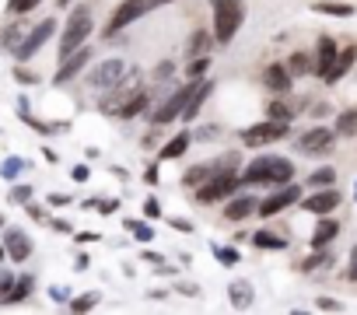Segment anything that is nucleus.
I'll use <instances>...</instances> for the list:
<instances>
[{
	"mask_svg": "<svg viewBox=\"0 0 357 315\" xmlns=\"http://www.w3.org/2000/svg\"><path fill=\"white\" fill-rule=\"evenodd\" d=\"M242 179V186H284L294 179V165L287 162V158H256V162L246 165V172L238 175Z\"/></svg>",
	"mask_w": 357,
	"mask_h": 315,
	"instance_id": "1",
	"label": "nucleus"
},
{
	"mask_svg": "<svg viewBox=\"0 0 357 315\" xmlns=\"http://www.w3.org/2000/svg\"><path fill=\"white\" fill-rule=\"evenodd\" d=\"M211 8H214V28H211L214 42L228 46L238 36L242 21H246V4H242V0H211Z\"/></svg>",
	"mask_w": 357,
	"mask_h": 315,
	"instance_id": "2",
	"label": "nucleus"
},
{
	"mask_svg": "<svg viewBox=\"0 0 357 315\" xmlns=\"http://www.w3.org/2000/svg\"><path fill=\"white\" fill-rule=\"evenodd\" d=\"M92 32H95V18H92V11H88V8H74L70 18H67L64 36H60V49H56V56L64 60V56H70L74 49H81L88 39H92Z\"/></svg>",
	"mask_w": 357,
	"mask_h": 315,
	"instance_id": "3",
	"label": "nucleus"
},
{
	"mask_svg": "<svg viewBox=\"0 0 357 315\" xmlns=\"http://www.w3.org/2000/svg\"><path fill=\"white\" fill-rule=\"evenodd\" d=\"M242 189V179L235 172H217L214 179H207L203 186H196V200L200 203H224L228 197H235Z\"/></svg>",
	"mask_w": 357,
	"mask_h": 315,
	"instance_id": "4",
	"label": "nucleus"
},
{
	"mask_svg": "<svg viewBox=\"0 0 357 315\" xmlns=\"http://www.w3.org/2000/svg\"><path fill=\"white\" fill-rule=\"evenodd\" d=\"M144 14H147V0H123V4H116V11H112L109 21L102 25V39L119 36V32L130 28L133 21H140Z\"/></svg>",
	"mask_w": 357,
	"mask_h": 315,
	"instance_id": "5",
	"label": "nucleus"
},
{
	"mask_svg": "<svg viewBox=\"0 0 357 315\" xmlns=\"http://www.w3.org/2000/svg\"><path fill=\"white\" fill-rule=\"evenodd\" d=\"M291 134V126L280 123V119H266V123H256V126H246L242 130V144L246 147H266V144H277Z\"/></svg>",
	"mask_w": 357,
	"mask_h": 315,
	"instance_id": "6",
	"label": "nucleus"
},
{
	"mask_svg": "<svg viewBox=\"0 0 357 315\" xmlns=\"http://www.w3.org/2000/svg\"><path fill=\"white\" fill-rule=\"evenodd\" d=\"M53 32H56V21H53V18H42L32 32H28V36H21V42L14 46V60H18V63L32 60V56L53 39Z\"/></svg>",
	"mask_w": 357,
	"mask_h": 315,
	"instance_id": "7",
	"label": "nucleus"
},
{
	"mask_svg": "<svg viewBox=\"0 0 357 315\" xmlns=\"http://www.w3.org/2000/svg\"><path fill=\"white\" fill-rule=\"evenodd\" d=\"M203 81V77H200ZM200 81H189L186 88H178L175 94H172V99H165L155 112H151V123H155V130H161V126H168L172 119H178V116H183V109H186V102H189V94L196 91V84Z\"/></svg>",
	"mask_w": 357,
	"mask_h": 315,
	"instance_id": "8",
	"label": "nucleus"
},
{
	"mask_svg": "<svg viewBox=\"0 0 357 315\" xmlns=\"http://www.w3.org/2000/svg\"><path fill=\"white\" fill-rule=\"evenodd\" d=\"M298 200H302V189H298L294 182H284V186L277 189L274 197H266V200H263V203L256 207V214H259V217H277L280 210L294 207Z\"/></svg>",
	"mask_w": 357,
	"mask_h": 315,
	"instance_id": "9",
	"label": "nucleus"
},
{
	"mask_svg": "<svg viewBox=\"0 0 357 315\" xmlns=\"http://www.w3.org/2000/svg\"><path fill=\"white\" fill-rule=\"evenodd\" d=\"M123 74H127V63L123 60H105V63H98V67L92 71V74H88V84H92V88H116L119 81H123Z\"/></svg>",
	"mask_w": 357,
	"mask_h": 315,
	"instance_id": "10",
	"label": "nucleus"
},
{
	"mask_svg": "<svg viewBox=\"0 0 357 315\" xmlns=\"http://www.w3.org/2000/svg\"><path fill=\"white\" fill-rule=\"evenodd\" d=\"M336 140V130H330V126H312L308 134L298 137V151H305V154H326L333 147Z\"/></svg>",
	"mask_w": 357,
	"mask_h": 315,
	"instance_id": "11",
	"label": "nucleus"
},
{
	"mask_svg": "<svg viewBox=\"0 0 357 315\" xmlns=\"http://www.w3.org/2000/svg\"><path fill=\"white\" fill-rule=\"evenodd\" d=\"M88 60H92V49H88V46H81V49H74L70 56H64V60H60V71L53 74V81L56 84H67V81H74L84 67H88Z\"/></svg>",
	"mask_w": 357,
	"mask_h": 315,
	"instance_id": "12",
	"label": "nucleus"
},
{
	"mask_svg": "<svg viewBox=\"0 0 357 315\" xmlns=\"http://www.w3.org/2000/svg\"><path fill=\"white\" fill-rule=\"evenodd\" d=\"M340 200H343V197L336 193V189H330V186H322V189H319V193H312V197H305V200H302V207H305L308 214H319V217H322V214H330V210H336V207H340Z\"/></svg>",
	"mask_w": 357,
	"mask_h": 315,
	"instance_id": "13",
	"label": "nucleus"
},
{
	"mask_svg": "<svg viewBox=\"0 0 357 315\" xmlns=\"http://www.w3.org/2000/svg\"><path fill=\"white\" fill-rule=\"evenodd\" d=\"M4 252H8V260L25 263L28 256H32V238H28L21 228H11V231H8V238H4Z\"/></svg>",
	"mask_w": 357,
	"mask_h": 315,
	"instance_id": "14",
	"label": "nucleus"
},
{
	"mask_svg": "<svg viewBox=\"0 0 357 315\" xmlns=\"http://www.w3.org/2000/svg\"><path fill=\"white\" fill-rule=\"evenodd\" d=\"M291 81H294V74L287 71V63H270V67L263 71V84L270 88L274 94H287L291 91Z\"/></svg>",
	"mask_w": 357,
	"mask_h": 315,
	"instance_id": "15",
	"label": "nucleus"
},
{
	"mask_svg": "<svg viewBox=\"0 0 357 315\" xmlns=\"http://www.w3.org/2000/svg\"><path fill=\"white\" fill-rule=\"evenodd\" d=\"M256 207H259V200L256 197H228V203H224V220H231V225H238V220H246V217H252L256 214Z\"/></svg>",
	"mask_w": 357,
	"mask_h": 315,
	"instance_id": "16",
	"label": "nucleus"
},
{
	"mask_svg": "<svg viewBox=\"0 0 357 315\" xmlns=\"http://www.w3.org/2000/svg\"><path fill=\"white\" fill-rule=\"evenodd\" d=\"M189 144H193V134H189V130H178L172 140H165V144H161L158 162H175V158H183V154L189 151Z\"/></svg>",
	"mask_w": 357,
	"mask_h": 315,
	"instance_id": "17",
	"label": "nucleus"
},
{
	"mask_svg": "<svg viewBox=\"0 0 357 315\" xmlns=\"http://www.w3.org/2000/svg\"><path fill=\"white\" fill-rule=\"evenodd\" d=\"M228 298H231V308H252L256 301V288H252V280H231V288H228Z\"/></svg>",
	"mask_w": 357,
	"mask_h": 315,
	"instance_id": "18",
	"label": "nucleus"
},
{
	"mask_svg": "<svg viewBox=\"0 0 357 315\" xmlns=\"http://www.w3.org/2000/svg\"><path fill=\"white\" fill-rule=\"evenodd\" d=\"M354 60H357V46L340 49V53H336V60H333V67H330V74H326L322 81H326V84H336V81H340L350 67H354Z\"/></svg>",
	"mask_w": 357,
	"mask_h": 315,
	"instance_id": "19",
	"label": "nucleus"
},
{
	"mask_svg": "<svg viewBox=\"0 0 357 315\" xmlns=\"http://www.w3.org/2000/svg\"><path fill=\"white\" fill-rule=\"evenodd\" d=\"M336 53H340V49H336V42H333L330 36H322V39H319V53H315V74H319V77L330 74Z\"/></svg>",
	"mask_w": 357,
	"mask_h": 315,
	"instance_id": "20",
	"label": "nucleus"
},
{
	"mask_svg": "<svg viewBox=\"0 0 357 315\" xmlns=\"http://www.w3.org/2000/svg\"><path fill=\"white\" fill-rule=\"evenodd\" d=\"M211 91H214V81H200V84H196V91L189 94V102H186V109H183V119H186V123L196 119V112L203 109V102L211 99Z\"/></svg>",
	"mask_w": 357,
	"mask_h": 315,
	"instance_id": "21",
	"label": "nucleus"
},
{
	"mask_svg": "<svg viewBox=\"0 0 357 315\" xmlns=\"http://www.w3.org/2000/svg\"><path fill=\"white\" fill-rule=\"evenodd\" d=\"M147 105H151V99H147V91L144 88H137L130 99L116 109V119H133V116H140V112H147Z\"/></svg>",
	"mask_w": 357,
	"mask_h": 315,
	"instance_id": "22",
	"label": "nucleus"
},
{
	"mask_svg": "<svg viewBox=\"0 0 357 315\" xmlns=\"http://www.w3.org/2000/svg\"><path fill=\"white\" fill-rule=\"evenodd\" d=\"M336 235H340V225H336L333 217H326V214H322V217H319V225H315V231H312V249H326Z\"/></svg>",
	"mask_w": 357,
	"mask_h": 315,
	"instance_id": "23",
	"label": "nucleus"
},
{
	"mask_svg": "<svg viewBox=\"0 0 357 315\" xmlns=\"http://www.w3.org/2000/svg\"><path fill=\"white\" fill-rule=\"evenodd\" d=\"M287 71L294 74V77H305V74H315V60L308 56V53H291V60H287Z\"/></svg>",
	"mask_w": 357,
	"mask_h": 315,
	"instance_id": "24",
	"label": "nucleus"
},
{
	"mask_svg": "<svg viewBox=\"0 0 357 315\" xmlns=\"http://www.w3.org/2000/svg\"><path fill=\"white\" fill-rule=\"evenodd\" d=\"M315 11L319 14H333V18H350L354 14V8L347 4V0H319Z\"/></svg>",
	"mask_w": 357,
	"mask_h": 315,
	"instance_id": "25",
	"label": "nucleus"
},
{
	"mask_svg": "<svg viewBox=\"0 0 357 315\" xmlns=\"http://www.w3.org/2000/svg\"><path fill=\"white\" fill-rule=\"evenodd\" d=\"M32 288H36L32 277H14V288H11V294H8V305H21L28 294H32Z\"/></svg>",
	"mask_w": 357,
	"mask_h": 315,
	"instance_id": "26",
	"label": "nucleus"
},
{
	"mask_svg": "<svg viewBox=\"0 0 357 315\" xmlns=\"http://www.w3.org/2000/svg\"><path fill=\"white\" fill-rule=\"evenodd\" d=\"M336 137H357V109L336 116Z\"/></svg>",
	"mask_w": 357,
	"mask_h": 315,
	"instance_id": "27",
	"label": "nucleus"
},
{
	"mask_svg": "<svg viewBox=\"0 0 357 315\" xmlns=\"http://www.w3.org/2000/svg\"><path fill=\"white\" fill-rule=\"evenodd\" d=\"M211 39H214V32L196 28L193 36H189V56H203V53H207V46H211Z\"/></svg>",
	"mask_w": 357,
	"mask_h": 315,
	"instance_id": "28",
	"label": "nucleus"
},
{
	"mask_svg": "<svg viewBox=\"0 0 357 315\" xmlns=\"http://www.w3.org/2000/svg\"><path fill=\"white\" fill-rule=\"evenodd\" d=\"M249 238H252L256 249H287V238H280V235H274V231H256V235H249Z\"/></svg>",
	"mask_w": 357,
	"mask_h": 315,
	"instance_id": "29",
	"label": "nucleus"
},
{
	"mask_svg": "<svg viewBox=\"0 0 357 315\" xmlns=\"http://www.w3.org/2000/svg\"><path fill=\"white\" fill-rule=\"evenodd\" d=\"M266 116H270V119H280V123H291V119H294V109H291L284 99H270V105H266Z\"/></svg>",
	"mask_w": 357,
	"mask_h": 315,
	"instance_id": "30",
	"label": "nucleus"
},
{
	"mask_svg": "<svg viewBox=\"0 0 357 315\" xmlns=\"http://www.w3.org/2000/svg\"><path fill=\"white\" fill-rule=\"evenodd\" d=\"M207 67H211V56H189V67H186V77L189 81H200L203 74H207Z\"/></svg>",
	"mask_w": 357,
	"mask_h": 315,
	"instance_id": "31",
	"label": "nucleus"
},
{
	"mask_svg": "<svg viewBox=\"0 0 357 315\" xmlns=\"http://www.w3.org/2000/svg\"><path fill=\"white\" fill-rule=\"evenodd\" d=\"M21 42V28L18 25H8V28H0V49H11L14 53V46Z\"/></svg>",
	"mask_w": 357,
	"mask_h": 315,
	"instance_id": "32",
	"label": "nucleus"
},
{
	"mask_svg": "<svg viewBox=\"0 0 357 315\" xmlns=\"http://www.w3.org/2000/svg\"><path fill=\"white\" fill-rule=\"evenodd\" d=\"M308 182H312L315 189H322V186H330V182H336V168H315V172L308 175Z\"/></svg>",
	"mask_w": 357,
	"mask_h": 315,
	"instance_id": "33",
	"label": "nucleus"
},
{
	"mask_svg": "<svg viewBox=\"0 0 357 315\" xmlns=\"http://www.w3.org/2000/svg\"><path fill=\"white\" fill-rule=\"evenodd\" d=\"M333 263V256H330V252H315V256H308L302 266H298V270H305V273H312V270H319V266H330Z\"/></svg>",
	"mask_w": 357,
	"mask_h": 315,
	"instance_id": "34",
	"label": "nucleus"
},
{
	"mask_svg": "<svg viewBox=\"0 0 357 315\" xmlns=\"http://www.w3.org/2000/svg\"><path fill=\"white\" fill-rule=\"evenodd\" d=\"M21 168H25V162H21V158H8V162L0 165V175H4L8 182H14V179L21 175Z\"/></svg>",
	"mask_w": 357,
	"mask_h": 315,
	"instance_id": "35",
	"label": "nucleus"
},
{
	"mask_svg": "<svg viewBox=\"0 0 357 315\" xmlns=\"http://www.w3.org/2000/svg\"><path fill=\"white\" fill-rule=\"evenodd\" d=\"M127 228L140 238V242H151L155 238V231H151V225H140V220H127Z\"/></svg>",
	"mask_w": 357,
	"mask_h": 315,
	"instance_id": "36",
	"label": "nucleus"
},
{
	"mask_svg": "<svg viewBox=\"0 0 357 315\" xmlns=\"http://www.w3.org/2000/svg\"><path fill=\"white\" fill-rule=\"evenodd\" d=\"M214 256H217V263H224V266H235V263H238V252H235V249H224V245H214Z\"/></svg>",
	"mask_w": 357,
	"mask_h": 315,
	"instance_id": "37",
	"label": "nucleus"
},
{
	"mask_svg": "<svg viewBox=\"0 0 357 315\" xmlns=\"http://www.w3.org/2000/svg\"><path fill=\"white\" fill-rule=\"evenodd\" d=\"M95 305H98V294H95V291H92V294H84V298H74V301H70V308H74V312H88V308H95Z\"/></svg>",
	"mask_w": 357,
	"mask_h": 315,
	"instance_id": "38",
	"label": "nucleus"
},
{
	"mask_svg": "<svg viewBox=\"0 0 357 315\" xmlns=\"http://www.w3.org/2000/svg\"><path fill=\"white\" fill-rule=\"evenodd\" d=\"M42 4V0H11V11L14 14H28V11H36Z\"/></svg>",
	"mask_w": 357,
	"mask_h": 315,
	"instance_id": "39",
	"label": "nucleus"
},
{
	"mask_svg": "<svg viewBox=\"0 0 357 315\" xmlns=\"http://www.w3.org/2000/svg\"><path fill=\"white\" fill-rule=\"evenodd\" d=\"M11 200L14 203H28V200H32V186H14L11 189Z\"/></svg>",
	"mask_w": 357,
	"mask_h": 315,
	"instance_id": "40",
	"label": "nucleus"
},
{
	"mask_svg": "<svg viewBox=\"0 0 357 315\" xmlns=\"http://www.w3.org/2000/svg\"><path fill=\"white\" fill-rule=\"evenodd\" d=\"M175 74V63L172 60H161L158 67H155V81H165V77H172Z\"/></svg>",
	"mask_w": 357,
	"mask_h": 315,
	"instance_id": "41",
	"label": "nucleus"
},
{
	"mask_svg": "<svg viewBox=\"0 0 357 315\" xmlns=\"http://www.w3.org/2000/svg\"><path fill=\"white\" fill-rule=\"evenodd\" d=\"M11 288H14V277H11V273H4V277H0V305H8Z\"/></svg>",
	"mask_w": 357,
	"mask_h": 315,
	"instance_id": "42",
	"label": "nucleus"
},
{
	"mask_svg": "<svg viewBox=\"0 0 357 315\" xmlns=\"http://www.w3.org/2000/svg\"><path fill=\"white\" fill-rule=\"evenodd\" d=\"M144 214L151 217V220H155V217H161V207H158V200H155V197H147V200H144Z\"/></svg>",
	"mask_w": 357,
	"mask_h": 315,
	"instance_id": "43",
	"label": "nucleus"
},
{
	"mask_svg": "<svg viewBox=\"0 0 357 315\" xmlns=\"http://www.w3.org/2000/svg\"><path fill=\"white\" fill-rule=\"evenodd\" d=\"M92 207H98V214H112V210H119V200H95Z\"/></svg>",
	"mask_w": 357,
	"mask_h": 315,
	"instance_id": "44",
	"label": "nucleus"
},
{
	"mask_svg": "<svg viewBox=\"0 0 357 315\" xmlns=\"http://www.w3.org/2000/svg\"><path fill=\"white\" fill-rule=\"evenodd\" d=\"M14 81H21V84H36L39 77H36L32 71H25V67H18V71H14Z\"/></svg>",
	"mask_w": 357,
	"mask_h": 315,
	"instance_id": "45",
	"label": "nucleus"
},
{
	"mask_svg": "<svg viewBox=\"0 0 357 315\" xmlns=\"http://www.w3.org/2000/svg\"><path fill=\"white\" fill-rule=\"evenodd\" d=\"M70 175H74V182H88V179H92V168H88V165H77Z\"/></svg>",
	"mask_w": 357,
	"mask_h": 315,
	"instance_id": "46",
	"label": "nucleus"
},
{
	"mask_svg": "<svg viewBox=\"0 0 357 315\" xmlns=\"http://www.w3.org/2000/svg\"><path fill=\"white\" fill-rule=\"evenodd\" d=\"M347 280H357V245L350 249V266H347Z\"/></svg>",
	"mask_w": 357,
	"mask_h": 315,
	"instance_id": "47",
	"label": "nucleus"
},
{
	"mask_svg": "<svg viewBox=\"0 0 357 315\" xmlns=\"http://www.w3.org/2000/svg\"><path fill=\"white\" fill-rule=\"evenodd\" d=\"M175 291H178V294H186V298H196V294H200V288H196V284H178Z\"/></svg>",
	"mask_w": 357,
	"mask_h": 315,
	"instance_id": "48",
	"label": "nucleus"
},
{
	"mask_svg": "<svg viewBox=\"0 0 357 315\" xmlns=\"http://www.w3.org/2000/svg\"><path fill=\"white\" fill-rule=\"evenodd\" d=\"M49 294H53V301H67V288H56V284H53V288H49Z\"/></svg>",
	"mask_w": 357,
	"mask_h": 315,
	"instance_id": "49",
	"label": "nucleus"
},
{
	"mask_svg": "<svg viewBox=\"0 0 357 315\" xmlns=\"http://www.w3.org/2000/svg\"><path fill=\"white\" fill-rule=\"evenodd\" d=\"M168 225H172L175 231H193V225H189V220H178V217H172Z\"/></svg>",
	"mask_w": 357,
	"mask_h": 315,
	"instance_id": "50",
	"label": "nucleus"
},
{
	"mask_svg": "<svg viewBox=\"0 0 357 315\" xmlns=\"http://www.w3.org/2000/svg\"><path fill=\"white\" fill-rule=\"evenodd\" d=\"M49 203H53V207H67V203H70V197H64V193H53V197H49Z\"/></svg>",
	"mask_w": 357,
	"mask_h": 315,
	"instance_id": "51",
	"label": "nucleus"
},
{
	"mask_svg": "<svg viewBox=\"0 0 357 315\" xmlns=\"http://www.w3.org/2000/svg\"><path fill=\"white\" fill-rule=\"evenodd\" d=\"M319 308H326V312H336V308H340V301H333V298H319Z\"/></svg>",
	"mask_w": 357,
	"mask_h": 315,
	"instance_id": "52",
	"label": "nucleus"
},
{
	"mask_svg": "<svg viewBox=\"0 0 357 315\" xmlns=\"http://www.w3.org/2000/svg\"><path fill=\"white\" fill-rule=\"evenodd\" d=\"M25 210H28V214H32L36 220H42V225H46V214H42V207H32V203H28Z\"/></svg>",
	"mask_w": 357,
	"mask_h": 315,
	"instance_id": "53",
	"label": "nucleus"
},
{
	"mask_svg": "<svg viewBox=\"0 0 357 315\" xmlns=\"http://www.w3.org/2000/svg\"><path fill=\"white\" fill-rule=\"evenodd\" d=\"M144 179L155 186V182H158V165H151V168H147V172H144Z\"/></svg>",
	"mask_w": 357,
	"mask_h": 315,
	"instance_id": "54",
	"label": "nucleus"
},
{
	"mask_svg": "<svg viewBox=\"0 0 357 315\" xmlns=\"http://www.w3.org/2000/svg\"><path fill=\"white\" fill-rule=\"evenodd\" d=\"M77 242H98L95 231H77Z\"/></svg>",
	"mask_w": 357,
	"mask_h": 315,
	"instance_id": "55",
	"label": "nucleus"
},
{
	"mask_svg": "<svg viewBox=\"0 0 357 315\" xmlns=\"http://www.w3.org/2000/svg\"><path fill=\"white\" fill-rule=\"evenodd\" d=\"M46 225H53L56 231H70V225H67V220H46Z\"/></svg>",
	"mask_w": 357,
	"mask_h": 315,
	"instance_id": "56",
	"label": "nucleus"
},
{
	"mask_svg": "<svg viewBox=\"0 0 357 315\" xmlns=\"http://www.w3.org/2000/svg\"><path fill=\"white\" fill-rule=\"evenodd\" d=\"M144 260H147V263H158V266H165V260L158 256V252H147V256H144Z\"/></svg>",
	"mask_w": 357,
	"mask_h": 315,
	"instance_id": "57",
	"label": "nucleus"
},
{
	"mask_svg": "<svg viewBox=\"0 0 357 315\" xmlns=\"http://www.w3.org/2000/svg\"><path fill=\"white\" fill-rule=\"evenodd\" d=\"M161 4H172V0H147V11H155V8H161Z\"/></svg>",
	"mask_w": 357,
	"mask_h": 315,
	"instance_id": "58",
	"label": "nucleus"
},
{
	"mask_svg": "<svg viewBox=\"0 0 357 315\" xmlns=\"http://www.w3.org/2000/svg\"><path fill=\"white\" fill-rule=\"evenodd\" d=\"M67 4H74V0H56V8H67Z\"/></svg>",
	"mask_w": 357,
	"mask_h": 315,
	"instance_id": "59",
	"label": "nucleus"
},
{
	"mask_svg": "<svg viewBox=\"0 0 357 315\" xmlns=\"http://www.w3.org/2000/svg\"><path fill=\"white\" fill-rule=\"evenodd\" d=\"M4 256H8V252H4V245H0V260H4Z\"/></svg>",
	"mask_w": 357,
	"mask_h": 315,
	"instance_id": "60",
	"label": "nucleus"
},
{
	"mask_svg": "<svg viewBox=\"0 0 357 315\" xmlns=\"http://www.w3.org/2000/svg\"><path fill=\"white\" fill-rule=\"evenodd\" d=\"M0 225H4V214H0Z\"/></svg>",
	"mask_w": 357,
	"mask_h": 315,
	"instance_id": "61",
	"label": "nucleus"
}]
</instances>
